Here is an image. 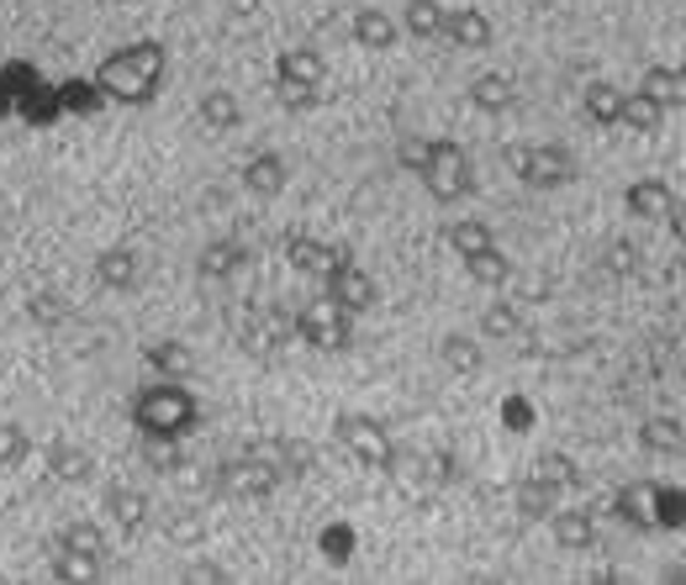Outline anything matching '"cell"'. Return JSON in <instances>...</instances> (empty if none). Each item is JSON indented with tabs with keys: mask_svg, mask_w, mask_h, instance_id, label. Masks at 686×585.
Instances as JSON below:
<instances>
[{
	"mask_svg": "<svg viewBox=\"0 0 686 585\" xmlns=\"http://www.w3.org/2000/svg\"><path fill=\"white\" fill-rule=\"evenodd\" d=\"M106 512H112V523L132 538V533H143L149 527V496L143 491H132V485H106Z\"/></svg>",
	"mask_w": 686,
	"mask_h": 585,
	"instance_id": "22",
	"label": "cell"
},
{
	"mask_svg": "<svg viewBox=\"0 0 686 585\" xmlns=\"http://www.w3.org/2000/svg\"><path fill=\"white\" fill-rule=\"evenodd\" d=\"M518 306L512 301H491L486 312H480V338L486 343H508V338H518Z\"/></svg>",
	"mask_w": 686,
	"mask_h": 585,
	"instance_id": "34",
	"label": "cell"
},
{
	"mask_svg": "<svg viewBox=\"0 0 686 585\" xmlns=\"http://www.w3.org/2000/svg\"><path fill=\"white\" fill-rule=\"evenodd\" d=\"M275 95H280L286 112H312V106H323V90L317 85H280Z\"/></svg>",
	"mask_w": 686,
	"mask_h": 585,
	"instance_id": "41",
	"label": "cell"
},
{
	"mask_svg": "<svg viewBox=\"0 0 686 585\" xmlns=\"http://www.w3.org/2000/svg\"><path fill=\"white\" fill-rule=\"evenodd\" d=\"M164 43H127L117 48L112 59L95 69V90L106 95V101H117V106H149L159 101V85H164Z\"/></svg>",
	"mask_w": 686,
	"mask_h": 585,
	"instance_id": "1",
	"label": "cell"
},
{
	"mask_svg": "<svg viewBox=\"0 0 686 585\" xmlns=\"http://www.w3.org/2000/svg\"><path fill=\"white\" fill-rule=\"evenodd\" d=\"M618 106H624V90L613 80H592L581 90V112H586L592 127H618Z\"/></svg>",
	"mask_w": 686,
	"mask_h": 585,
	"instance_id": "26",
	"label": "cell"
},
{
	"mask_svg": "<svg viewBox=\"0 0 686 585\" xmlns=\"http://www.w3.org/2000/svg\"><path fill=\"white\" fill-rule=\"evenodd\" d=\"M655 496H660V485L633 480V485H624V491L613 496V517L628 527H639V533H655Z\"/></svg>",
	"mask_w": 686,
	"mask_h": 585,
	"instance_id": "17",
	"label": "cell"
},
{
	"mask_svg": "<svg viewBox=\"0 0 686 585\" xmlns=\"http://www.w3.org/2000/svg\"><path fill=\"white\" fill-rule=\"evenodd\" d=\"M534 475L549 480V485H560V491H581V465L570 454H560V448H544L534 459Z\"/></svg>",
	"mask_w": 686,
	"mask_h": 585,
	"instance_id": "31",
	"label": "cell"
},
{
	"mask_svg": "<svg viewBox=\"0 0 686 585\" xmlns=\"http://www.w3.org/2000/svg\"><path fill=\"white\" fill-rule=\"evenodd\" d=\"M143 359H149V370H159V381H190V375H196V353L185 349L179 338H153V343H143Z\"/></svg>",
	"mask_w": 686,
	"mask_h": 585,
	"instance_id": "19",
	"label": "cell"
},
{
	"mask_svg": "<svg viewBox=\"0 0 686 585\" xmlns=\"http://www.w3.org/2000/svg\"><path fill=\"white\" fill-rule=\"evenodd\" d=\"M444 237H449V248H454V259H470V254H480V248L497 243V233H491L480 217H454L444 227Z\"/></svg>",
	"mask_w": 686,
	"mask_h": 585,
	"instance_id": "29",
	"label": "cell"
},
{
	"mask_svg": "<svg viewBox=\"0 0 686 585\" xmlns=\"http://www.w3.org/2000/svg\"><path fill=\"white\" fill-rule=\"evenodd\" d=\"M59 549L69 554H85V559H101V564H112V543H106V533L95 523H63L59 527Z\"/></svg>",
	"mask_w": 686,
	"mask_h": 585,
	"instance_id": "28",
	"label": "cell"
},
{
	"mask_svg": "<svg viewBox=\"0 0 686 585\" xmlns=\"http://www.w3.org/2000/svg\"><path fill=\"white\" fill-rule=\"evenodd\" d=\"M333 433H338V443H344V448H349V454H354L364 469H381V475L391 469V454H396V443H391V433L381 428V422H375V417L344 411Z\"/></svg>",
	"mask_w": 686,
	"mask_h": 585,
	"instance_id": "6",
	"label": "cell"
},
{
	"mask_svg": "<svg viewBox=\"0 0 686 585\" xmlns=\"http://www.w3.org/2000/svg\"><path fill=\"white\" fill-rule=\"evenodd\" d=\"M117 5H121V0H117Z\"/></svg>",
	"mask_w": 686,
	"mask_h": 585,
	"instance_id": "44",
	"label": "cell"
},
{
	"mask_svg": "<svg viewBox=\"0 0 686 585\" xmlns=\"http://www.w3.org/2000/svg\"><path fill=\"white\" fill-rule=\"evenodd\" d=\"M544 523H549V533H555V543L570 549V554H586V549L597 543V523H592V512H581V506H570V512L566 506H555Z\"/></svg>",
	"mask_w": 686,
	"mask_h": 585,
	"instance_id": "16",
	"label": "cell"
},
{
	"mask_svg": "<svg viewBox=\"0 0 686 585\" xmlns=\"http://www.w3.org/2000/svg\"><path fill=\"white\" fill-rule=\"evenodd\" d=\"M286 475L275 469V459H265V454H243V459H233V465L217 469V485L228 491V496H254L265 501L275 496V485H280Z\"/></svg>",
	"mask_w": 686,
	"mask_h": 585,
	"instance_id": "8",
	"label": "cell"
},
{
	"mask_svg": "<svg viewBox=\"0 0 686 585\" xmlns=\"http://www.w3.org/2000/svg\"><path fill=\"white\" fill-rule=\"evenodd\" d=\"M243 264H248V243L243 237H217L201 248V259H196V274L207 280V285H222V280H233Z\"/></svg>",
	"mask_w": 686,
	"mask_h": 585,
	"instance_id": "15",
	"label": "cell"
},
{
	"mask_svg": "<svg viewBox=\"0 0 686 585\" xmlns=\"http://www.w3.org/2000/svg\"><path fill=\"white\" fill-rule=\"evenodd\" d=\"M422 190L439 206H460L476 190V159L454 138H428V164H422Z\"/></svg>",
	"mask_w": 686,
	"mask_h": 585,
	"instance_id": "3",
	"label": "cell"
},
{
	"mask_svg": "<svg viewBox=\"0 0 686 585\" xmlns=\"http://www.w3.org/2000/svg\"><path fill=\"white\" fill-rule=\"evenodd\" d=\"M297 338L317 353H344L354 343V317H349L344 306H333L328 295H323V301H306L297 317Z\"/></svg>",
	"mask_w": 686,
	"mask_h": 585,
	"instance_id": "5",
	"label": "cell"
},
{
	"mask_svg": "<svg viewBox=\"0 0 686 585\" xmlns=\"http://www.w3.org/2000/svg\"><path fill=\"white\" fill-rule=\"evenodd\" d=\"M275 80L280 85H328V59L317 54V48H306V43H297V48H280L275 54Z\"/></svg>",
	"mask_w": 686,
	"mask_h": 585,
	"instance_id": "12",
	"label": "cell"
},
{
	"mask_svg": "<svg viewBox=\"0 0 686 585\" xmlns=\"http://www.w3.org/2000/svg\"><path fill=\"white\" fill-rule=\"evenodd\" d=\"M349 248H338V243H323V237H306V233H291L286 237V259H291V269L297 274H306V280H323L333 264L344 259Z\"/></svg>",
	"mask_w": 686,
	"mask_h": 585,
	"instance_id": "13",
	"label": "cell"
},
{
	"mask_svg": "<svg viewBox=\"0 0 686 585\" xmlns=\"http://www.w3.org/2000/svg\"><path fill=\"white\" fill-rule=\"evenodd\" d=\"M439 359H444L454 375H476L480 370V343L476 338H465V332H449L444 343H439Z\"/></svg>",
	"mask_w": 686,
	"mask_h": 585,
	"instance_id": "35",
	"label": "cell"
},
{
	"mask_svg": "<svg viewBox=\"0 0 686 585\" xmlns=\"http://www.w3.org/2000/svg\"><path fill=\"white\" fill-rule=\"evenodd\" d=\"M465 274H470L476 285H486V291H502V285L512 280V264H508V254L491 243V248H480V254L465 259Z\"/></svg>",
	"mask_w": 686,
	"mask_h": 585,
	"instance_id": "30",
	"label": "cell"
},
{
	"mask_svg": "<svg viewBox=\"0 0 686 585\" xmlns=\"http://www.w3.org/2000/svg\"><path fill=\"white\" fill-rule=\"evenodd\" d=\"M95 285L101 291H132L138 285V254L132 248H106L95 259Z\"/></svg>",
	"mask_w": 686,
	"mask_h": 585,
	"instance_id": "24",
	"label": "cell"
},
{
	"mask_svg": "<svg viewBox=\"0 0 686 585\" xmlns=\"http://www.w3.org/2000/svg\"><path fill=\"white\" fill-rule=\"evenodd\" d=\"M560 496H566V491H560V485H549V480H538L534 469H528V475L512 485V506H518L528 523H544V517L560 506Z\"/></svg>",
	"mask_w": 686,
	"mask_h": 585,
	"instance_id": "20",
	"label": "cell"
},
{
	"mask_svg": "<svg viewBox=\"0 0 686 585\" xmlns=\"http://www.w3.org/2000/svg\"><path fill=\"white\" fill-rule=\"evenodd\" d=\"M185 581H228V570H217V564H185Z\"/></svg>",
	"mask_w": 686,
	"mask_h": 585,
	"instance_id": "42",
	"label": "cell"
},
{
	"mask_svg": "<svg viewBox=\"0 0 686 585\" xmlns=\"http://www.w3.org/2000/svg\"><path fill=\"white\" fill-rule=\"evenodd\" d=\"M439 22H444V5H439V0H407L396 27L412 32V37H439Z\"/></svg>",
	"mask_w": 686,
	"mask_h": 585,
	"instance_id": "33",
	"label": "cell"
},
{
	"mask_svg": "<svg viewBox=\"0 0 686 585\" xmlns=\"http://www.w3.org/2000/svg\"><path fill=\"white\" fill-rule=\"evenodd\" d=\"M439 37H449L460 54H480L497 43V27L480 5H444V22H439Z\"/></svg>",
	"mask_w": 686,
	"mask_h": 585,
	"instance_id": "10",
	"label": "cell"
},
{
	"mask_svg": "<svg viewBox=\"0 0 686 585\" xmlns=\"http://www.w3.org/2000/svg\"><path fill=\"white\" fill-rule=\"evenodd\" d=\"M639 90H650L665 112H682L686 106V74L676 69V63H655V69H644Z\"/></svg>",
	"mask_w": 686,
	"mask_h": 585,
	"instance_id": "27",
	"label": "cell"
},
{
	"mask_svg": "<svg viewBox=\"0 0 686 585\" xmlns=\"http://www.w3.org/2000/svg\"><path fill=\"white\" fill-rule=\"evenodd\" d=\"M275 469H280V475H291V480L306 475V469H312V448H306L301 438H280V443H275Z\"/></svg>",
	"mask_w": 686,
	"mask_h": 585,
	"instance_id": "39",
	"label": "cell"
},
{
	"mask_svg": "<svg viewBox=\"0 0 686 585\" xmlns=\"http://www.w3.org/2000/svg\"><path fill=\"white\" fill-rule=\"evenodd\" d=\"M349 32H354V48H364V54H391V48H396V37H402L396 16H386L381 5H359L354 22H349Z\"/></svg>",
	"mask_w": 686,
	"mask_h": 585,
	"instance_id": "14",
	"label": "cell"
},
{
	"mask_svg": "<svg viewBox=\"0 0 686 585\" xmlns=\"http://www.w3.org/2000/svg\"><path fill=\"white\" fill-rule=\"evenodd\" d=\"M624 211L639 217V222H671L682 233V196L665 179H633L624 190Z\"/></svg>",
	"mask_w": 686,
	"mask_h": 585,
	"instance_id": "9",
	"label": "cell"
},
{
	"mask_svg": "<svg viewBox=\"0 0 686 585\" xmlns=\"http://www.w3.org/2000/svg\"><path fill=\"white\" fill-rule=\"evenodd\" d=\"M27 454H32L27 428H22V422H0V469L27 465Z\"/></svg>",
	"mask_w": 686,
	"mask_h": 585,
	"instance_id": "37",
	"label": "cell"
},
{
	"mask_svg": "<svg viewBox=\"0 0 686 585\" xmlns=\"http://www.w3.org/2000/svg\"><path fill=\"white\" fill-rule=\"evenodd\" d=\"M396 164H402L407 175H422V164H428V138H418V132H407V138L396 143Z\"/></svg>",
	"mask_w": 686,
	"mask_h": 585,
	"instance_id": "40",
	"label": "cell"
},
{
	"mask_svg": "<svg viewBox=\"0 0 686 585\" xmlns=\"http://www.w3.org/2000/svg\"><path fill=\"white\" fill-rule=\"evenodd\" d=\"M323 295H328L333 306H344L349 317H364V312H375L381 285L370 280V269H359V264L344 254V259H338L328 274H323Z\"/></svg>",
	"mask_w": 686,
	"mask_h": 585,
	"instance_id": "7",
	"label": "cell"
},
{
	"mask_svg": "<svg viewBox=\"0 0 686 585\" xmlns=\"http://www.w3.org/2000/svg\"><path fill=\"white\" fill-rule=\"evenodd\" d=\"M512 101H518V90H512L508 74H476V80H470V106L486 112V117L512 112Z\"/></svg>",
	"mask_w": 686,
	"mask_h": 585,
	"instance_id": "25",
	"label": "cell"
},
{
	"mask_svg": "<svg viewBox=\"0 0 686 585\" xmlns=\"http://www.w3.org/2000/svg\"><path fill=\"white\" fill-rule=\"evenodd\" d=\"M618 127L628 132H639V138H650L665 127V106H660L650 90H624V106H618Z\"/></svg>",
	"mask_w": 686,
	"mask_h": 585,
	"instance_id": "21",
	"label": "cell"
},
{
	"mask_svg": "<svg viewBox=\"0 0 686 585\" xmlns=\"http://www.w3.org/2000/svg\"><path fill=\"white\" fill-rule=\"evenodd\" d=\"M48 570H54V581H95V575H106V564H101V559L69 554V549H59Z\"/></svg>",
	"mask_w": 686,
	"mask_h": 585,
	"instance_id": "36",
	"label": "cell"
},
{
	"mask_svg": "<svg viewBox=\"0 0 686 585\" xmlns=\"http://www.w3.org/2000/svg\"><path fill=\"white\" fill-rule=\"evenodd\" d=\"M286 185H291V164H286V153H248L243 159V190L248 196H259V201H275V196H286Z\"/></svg>",
	"mask_w": 686,
	"mask_h": 585,
	"instance_id": "11",
	"label": "cell"
},
{
	"mask_svg": "<svg viewBox=\"0 0 686 585\" xmlns=\"http://www.w3.org/2000/svg\"><path fill=\"white\" fill-rule=\"evenodd\" d=\"M508 164L518 185H528V190H566L570 179L581 175L575 169V159H570V148L560 143H518L508 148Z\"/></svg>",
	"mask_w": 686,
	"mask_h": 585,
	"instance_id": "4",
	"label": "cell"
},
{
	"mask_svg": "<svg viewBox=\"0 0 686 585\" xmlns=\"http://www.w3.org/2000/svg\"><path fill=\"white\" fill-rule=\"evenodd\" d=\"M196 117L207 127L211 138H222V132H239L243 127V101L233 90H201V101H196Z\"/></svg>",
	"mask_w": 686,
	"mask_h": 585,
	"instance_id": "18",
	"label": "cell"
},
{
	"mask_svg": "<svg viewBox=\"0 0 686 585\" xmlns=\"http://www.w3.org/2000/svg\"><path fill=\"white\" fill-rule=\"evenodd\" d=\"M639 443L650 448V454H682V417H650L644 428H639Z\"/></svg>",
	"mask_w": 686,
	"mask_h": 585,
	"instance_id": "32",
	"label": "cell"
},
{
	"mask_svg": "<svg viewBox=\"0 0 686 585\" xmlns=\"http://www.w3.org/2000/svg\"><path fill=\"white\" fill-rule=\"evenodd\" d=\"M143 459H149L153 475H179V469H185V454H179V443H170V438H143Z\"/></svg>",
	"mask_w": 686,
	"mask_h": 585,
	"instance_id": "38",
	"label": "cell"
},
{
	"mask_svg": "<svg viewBox=\"0 0 686 585\" xmlns=\"http://www.w3.org/2000/svg\"><path fill=\"white\" fill-rule=\"evenodd\" d=\"M132 428H138V438L185 443L196 428H201V401H196L179 381H159V385H149V390H138V401H132Z\"/></svg>",
	"mask_w": 686,
	"mask_h": 585,
	"instance_id": "2",
	"label": "cell"
},
{
	"mask_svg": "<svg viewBox=\"0 0 686 585\" xmlns=\"http://www.w3.org/2000/svg\"><path fill=\"white\" fill-rule=\"evenodd\" d=\"M170 533H175L179 543H196V538H201V533H207V527L196 523V517H179V523H175V527H170Z\"/></svg>",
	"mask_w": 686,
	"mask_h": 585,
	"instance_id": "43",
	"label": "cell"
},
{
	"mask_svg": "<svg viewBox=\"0 0 686 585\" xmlns=\"http://www.w3.org/2000/svg\"><path fill=\"white\" fill-rule=\"evenodd\" d=\"M90 469H95V459H90V448H80V443H48V475L59 480V485H85Z\"/></svg>",
	"mask_w": 686,
	"mask_h": 585,
	"instance_id": "23",
	"label": "cell"
}]
</instances>
